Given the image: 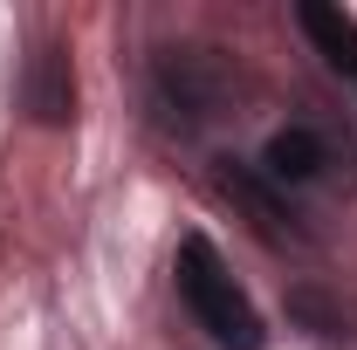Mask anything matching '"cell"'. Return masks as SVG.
<instances>
[{
	"label": "cell",
	"instance_id": "1",
	"mask_svg": "<svg viewBox=\"0 0 357 350\" xmlns=\"http://www.w3.org/2000/svg\"><path fill=\"white\" fill-rule=\"evenodd\" d=\"M178 296H185V309L199 316V330H206L220 350H261V344H268L255 303L234 289V275L220 268L213 241H199V234L178 248Z\"/></svg>",
	"mask_w": 357,
	"mask_h": 350
},
{
	"label": "cell",
	"instance_id": "2",
	"mask_svg": "<svg viewBox=\"0 0 357 350\" xmlns=\"http://www.w3.org/2000/svg\"><path fill=\"white\" fill-rule=\"evenodd\" d=\"M21 103H28L35 124H69V117H76V76H69V55H62V48H35V55H28Z\"/></svg>",
	"mask_w": 357,
	"mask_h": 350
},
{
	"label": "cell",
	"instance_id": "3",
	"mask_svg": "<svg viewBox=\"0 0 357 350\" xmlns=\"http://www.w3.org/2000/svg\"><path fill=\"white\" fill-rule=\"evenodd\" d=\"M296 21H303V35L323 48V62H330L344 83H357V21H351V14L330 7V0H303Z\"/></svg>",
	"mask_w": 357,
	"mask_h": 350
},
{
	"label": "cell",
	"instance_id": "4",
	"mask_svg": "<svg viewBox=\"0 0 357 350\" xmlns=\"http://www.w3.org/2000/svg\"><path fill=\"white\" fill-rule=\"evenodd\" d=\"M268 178H282V185H303V178L323 172V137L303 131V124H289V131L268 137V158H261Z\"/></svg>",
	"mask_w": 357,
	"mask_h": 350
},
{
	"label": "cell",
	"instance_id": "5",
	"mask_svg": "<svg viewBox=\"0 0 357 350\" xmlns=\"http://www.w3.org/2000/svg\"><path fill=\"white\" fill-rule=\"evenodd\" d=\"M220 192H227V199H241V206L261 220L268 234H282V227L296 220V213H289V206H282V199H275V192L261 185V178H248L241 165H234V158H220Z\"/></svg>",
	"mask_w": 357,
	"mask_h": 350
}]
</instances>
